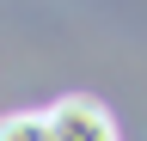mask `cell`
<instances>
[{
    "mask_svg": "<svg viewBox=\"0 0 147 141\" xmlns=\"http://www.w3.org/2000/svg\"><path fill=\"white\" fill-rule=\"evenodd\" d=\"M49 129H55V141H117L110 111H104L98 98H86V92L55 98V104H49Z\"/></svg>",
    "mask_w": 147,
    "mask_h": 141,
    "instance_id": "6da1fadb",
    "label": "cell"
},
{
    "mask_svg": "<svg viewBox=\"0 0 147 141\" xmlns=\"http://www.w3.org/2000/svg\"><path fill=\"white\" fill-rule=\"evenodd\" d=\"M0 141H55L49 111H6L0 117Z\"/></svg>",
    "mask_w": 147,
    "mask_h": 141,
    "instance_id": "7a4b0ae2",
    "label": "cell"
}]
</instances>
